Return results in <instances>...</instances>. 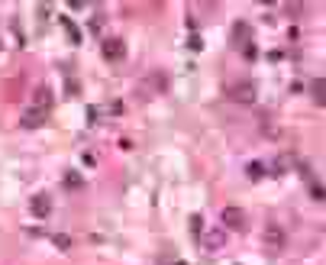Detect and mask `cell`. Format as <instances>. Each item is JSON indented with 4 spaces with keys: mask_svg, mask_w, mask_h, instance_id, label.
<instances>
[{
    "mask_svg": "<svg viewBox=\"0 0 326 265\" xmlns=\"http://www.w3.org/2000/svg\"><path fill=\"white\" fill-rule=\"evenodd\" d=\"M220 220H223V227H229V230H242V227H246V210L226 207V210L220 213Z\"/></svg>",
    "mask_w": 326,
    "mask_h": 265,
    "instance_id": "6da1fadb",
    "label": "cell"
},
{
    "mask_svg": "<svg viewBox=\"0 0 326 265\" xmlns=\"http://www.w3.org/2000/svg\"><path fill=\"white\" fill-rule=\"evenodd\" d=\"M104 55L110 58V62L123 58V42H120V39H107V42H104Z\"/></svg>",
    "mask_w": 326,
    "mask_h": 265,
    "instance_id": "7a4b0ae2",
    "label": "cell"
},
{
    "mask_svg": "<svg viewBox=\"0 0 326 265\" xmlns=\"http://www.w3.org/2000/svg\"><path fill=\"white\" fill-rule=\"evenodd\" d=\"M265 242H268L271 249H281L284 246V233L278 227H268V230H265Z\"/></svg>",
    "mask_w": 326,
    "mask_h": 265,
    "instance_id": "3957f363",
    "label": "cell"
},
{
    "mask_svg": "<svg viewBox=\"0 0 326 265\" xmlns=\"http://www.w3.org/2000/svg\"><path fill=\"white\" fill-rule=\"evenodd\" d=\"M49 104H52V91H49V87H39V91H36V110H42V107H49Z\"/></svg>",
    "mask_w": 326,
    "mask_h": 265,
    "instance_id": "277c9868",
    "label": "cell"
},
{
    "mask_svg": "<svg viewBox=\"0 0 326 265\" xmlns=\"http://www.w3.org/2000/svg\"><path fill=\"white\" fill-rule=\"evenodd\" d=\"M39 123H42V110H26L23 126H39Z\"/></svg>",
    "mask_w": 326,
    "mask_h": 265,
    "instance_id": "5b68a950",
    "label": "cell"
},
{
    "mask_svg": "<svg viewBox=\"0 0 326 265\" xmlns=\"http://www.w3.org/2000/svg\"><path fill=\"white\" fill-rule=\"evenodd\" d=\"M49 207H52V204H49L45 194H39V197L33 201V210H36V213H49Z\"/></svg>",
    "mask_w": 326,
    "mask_h": 265,
    "instance_id": "8992f818",
    "label": "cell"
},
{
    "mask_svg": "<svg viewBox=\"0 0 326 265\" xmlns=\"http://www.w3.org/2000/svg\"><path fill=\"white\" fill-rule=\"evenodd\" d=\"M236 97L239 100H252V97H255V91H252V87H236Z\"/></svg>",
    "mask_w": 326,
    "mask_h": 265,
    "instance_id": "52a82bcc",
    "label": "cell"
},
{
    "mask_svg": "<svg viewBox=\"0 0 326 265\" xmlns=\"http://www.w3.org/2000/svg\"><path fill=\"white\" fill-rule=\"evenodd\" d=\"M220 242H223V236H220V233H210V236H207V246H210V249H217Z\"/></svg>",
    "mask_w": 326,
    "mask_h": 265,
    "instance_id": "ba28073f",
    "label": "cell"
}]
</instances>
